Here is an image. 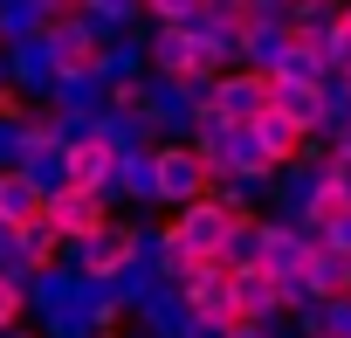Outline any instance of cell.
<instances>
[{
	"instance_id": "cell-1",
	"label": "cell",
	"mask_w": 351,
	"mask_h": 338,
	"mask_svg": "<svg viewBox=\"0 0 351 338\" xmlns=\"http://www.w3.org/2000/svg\"><path fill=\"white\" fill-rule=\"evenodd\" d=\"M214 194V166H207V152L193 145V138H165V145H152V207H193V201H207Z\"/></svg>"
},
{
	"instance_id": "cell-2",
	"label": "cell",
	"mask_w": 351,
	"mask_h": 338,
	"mask_svg": "<svg viewBox=\"0 0 351 338\" xmlns=\"http://www.w3.org/2000/svg\"><path fill=\"white\" fill-rule=\"evenodd\" d=\"M241 221L248 214H234L221 194H207V201H193V207H180L165 221V242L180 256H193V262H228V242L241 235Z\"/></svg>"
},
{
	"instance_id": "cell-3",
	"label": "cell",
	"mask_w": 351,
	"mask_h": 338,
	"mask_svg": "<svg viewBox=\"0 0 351 338\" xmlns=\"http://www.w3.org/2000/svg\"><path fill=\"white\" fill-rule=\"evenodd\" d=\"M138 262H145V228H138V221H110V228H97L90 242L69 249V269H76L83 283H104V290L124 283Z\"/></svg>"
},
{
	"instance_id": "cell-4",
	"label": "cell",
	"mask_w": 351,
	"mask_h": 338,
	"mask_svg": "<svg viewBox=\"0 0 351 338\" xmlns=\"http://www.w3.org/2000/svg\"><path fill=\"white\" fill-rule=\"evenodd\" d=\"M207 111H214L221 124H241V131H248V124H262V117L276 111V76H269V69H248V63H241V69H221Z\"/></svg>"
},
{
	"instance_id": "cell-5",
	"label": "cell",
	"mask_w": 351,
	"mask_h": 338,
	"mask_svg": "<svg viewBox=\"0 0 351 338\" xmlns=\"http://www.w3.org/2000/svg\"><path fill=\"white\" fill-rule=\"evenodd\" d=\"M62 166H69V187H90V194H117V166H124V145H117L104 124H83V131L62 145Z\"/></svg>"
},
{
	"instance_id": "cell-6",
	"label": "cell",
	"mask_w": 351,
	"mask_h": 338,
	"mask_svg": "<svg viewBox=\"0 0 351 338\" xmlns=\"http://www.w3.org/2000/svg\"><path fill=\"white\" fill-rule=\"evenodd\" d=\"M110 207H117L110 194H90V187H56V194H49V214H42V221H49V228H56V235H62V242L76 249V242H90L97 228H110V221H117Z\"/></svg>"
},
{
	"instance_id": "cell-7",
	"label": "cell",
	"mask_w": 351,
	"mask_h": 338,
	"mask_svg": "<svg viewBox=\"0 0 351 338\" xmlns=\"http://www.w3.org/2000/svg\"><path fill=\"white\" fill-rule=\"evenodd\" d=\"M317 194H324V159H296V166H282L276 187H269V214L276 221H310Z\"/></svg>"
},
{
	"instance_id": "cell-8",
	"label": "cell",
	"mask_w": 351,
	"mask_h": 338,
	"mask_svg": "<svg viewBox=\"0 0 351 338\" xmlns=\"http://www.w3.org/2000/svg\"><path fill=\"white\" fill-rule=\"evenodd\" d=\"M42 214H49V187L35 173H21V166H8V173H0V235L35 228Z\"/></svg>"
},
{
	"instance_id": "cell-9",
	"label": "cell",
	"mask_w": 351,
	"mask_h": 338,
	"mask_svg": "<svg viewBox=\"0 0 351 338\" xmlns=\"http://www.w3.org/2000/svg\"><path fill=\"white\" fill-rule=\"evenodd\" d=\"M152 76H207L193 21H180V28H152Z\"/></svg>"
},
{
	"instance_id": "cell-10",
	"label": "cell",
	"mask_w": 351,
	"mask_h": 338,
	"mask_svg": "<svg viewBox=\"0 0 351 338\" xmlns=\"http://www.w3.org/2000/svg\"><path fill=\"white\" fill-rule=\"evenodd\" d=\"M276 111H282L289 124H303V131H324V117H330V83H282V76H276Z\"/></svg>"
},
{
	"instance_id": "cell-11",
	"label": "cell",
	"mask_w": 351,
	"mask_h": 338,
	"mask_svg": "<svg viewBox=\"0 0 351 338\" xmlns=\"http://www.w3.org/2000/svg\"><path fill=\"white\" fill-rule=\"evenodd\" d=\"M289 42H296V35H289V21H248V28H241V63L276 76V69H282V56H289Z\"/></svg>"
},
{
	"instance_id": "cell-12",
	"label": "cell",
	"mask_w": 351,
	"mask_h": 338,
	"mask_svg": "<svg viewBox=\"0 0 351 338\" xmlns=\"http://www.w3.org/2000/svg\"><path fill=\"white\" fill-rule=\"evenodd\" d=\"M248 131H255V145L269 152L276 173H282V166H296V159H303V145H310V131H303V124H289L282 111H269V117H262V124H248Z\"/></svg>"
},
{
	"instance_id": "cell-13",
	"label": "cell",
	"mask_w": 351,
	"mask_h": 338,
	"mask_svg": "<svg viewBox=\"0 0 351 338\" xmlns=\"http://www.w3.org/2000/svg\"><path fill=\"white\" fill-rule=\"evenodd\" d=\"M303 283H310V297H317V304H330V297H351V256L324 242V249L310 256V269H303Z\"/></svg>"
},
{
	"instance_id": "cell-14",
	"label": "cell",
	"mask_w": 351,
	"mask_h": 338,
	"mask_svg": "<svg viewBox=\"0 0 351 338\" xmlns=\"http://www.w3.org/2000/svg\"><path fill=\"white\" fill-rule=\"evenodd\" d=\"M337 21H344V0H296V14H289V28L303 42H330Z\"/></svg>"
},
{
	"instance_id": "cell-15",
	"label": "cell",
	"mask_w": 351,
	"mask_h": 338,
	"mask_svg": "<svg viewBox=\"0 0 351 338\" xmlns=\"http://www.w3.org/2000/svg\"><path fill=\"white\" fill-rule=\"evenodd\" d=\"M28 304H35V283H28L21 269H0V338H8V331H21Z\"/></svg>"
},
{
	"instance_id": "cell-16",
	"label": "cell",
	"mask_w": 351,
	"mask_h": 338,
	"mask_svg": "<svg viewBox=\"0 0 351 338\" xmlns=\"http://www.w3.org/2000/svg\"><path fill=\"white\" fill-rule=\"evenodd\" d=\"M110 201H145V207H152V145H145V152H124L117 194H110Z\"/></svg>"
},
{
	"instance_id": "cell-17",
	"label": "cell",
	"mask_w": 351,
	"mask_h": 338,
	"mask_svg": "<svg viewBox=\"0 0 351 338\" xmlns=\"http://www.w3.org/2000/svg\"><path fill=\"white\" fill-rule=\"evenodd\" d=\"M207 0H145V21L152 28H180V21H200Z\"/></svg>"
},
{
	"instance_id": "cell-18",
	"label": "cell",
	"mask_w": 351,
	"mask_h": 338,
	"mask_svg": "<svg viewBox=\"0 0 351 338\" xmlns=\"http://www.w3.org/2000/svg\"><path fill=\"white\" fill-rule=\"evenodd\" d=\"M324 56H330V76H351V14L330 28V42H324Z\"/></svg>"
},
{
	"instance_id": "cell-19",
	"label": "cell",
	"mask_w": 351,
	"mask_h": 338,
	"mask_svg": "<svg viewBox=\"0 0 351 338\" xmlns=\"http://www.w3.org/2000/svg\"><path fill=\"white\" fill-rule=\"evenodd\" d=\"M296 0H248V21H289Z\"/></svg>"
},
{
	"instance_id": "cell-20",
	"label": "cell",
	"mask_w": 351,
	"mask_h": 338,
	"mask_svg": "<svg viewBox=\"0 0 351 338\" xmlns=\"http://www.w3.org/2000/svg\"><path fill=\"white\" fill-rule=\"evenodd\" d=\"M324 242H330V249H344V256H351V214H344V221H337V228H330V235H324Z\"/></svg>"
},
{
	"instance_id": "cell-21",
	"label": "cell",
	"mask_w": 351,
	"mask_h": 338,
	"mask_svg": "<svg viewBox=\"0 0 351 338\" xmlns=\"http://www.w3.org/2000/svg\"><path fill=\"white\" fill-rule=\"evenodd\" d=\"M228 338H282V331H276V324H234Z\"/></svg>"
},
{
	"instance_id": "cell-22",
	"label": "cell",
	"mask_w": 351,
	"mask_h": 338,
	"mask_svg": "<svg viewBox=\"0 0 351 338\" xmlns=\"http://www.w3.org/2000/svg\"><path fill=\"white\" fill-rule=\"evenodd\" d=\"M8 338H35V331H8Z\"/></svg>"
},
{
	"instance_id": "cell-23",
	"label": "cell",
	"mask_w": 351,
	"mask_h": 338,
	"mask_svg": "<svg viewBox=\"0 0 351 338\" xmlns=\"http://www.w3.org/2000/svg\"><path fill=\"white\" fill-rule=\"evenodd\" d=\"M344 14H351V0H344Z\"/></svg>"
}]
</instances>
